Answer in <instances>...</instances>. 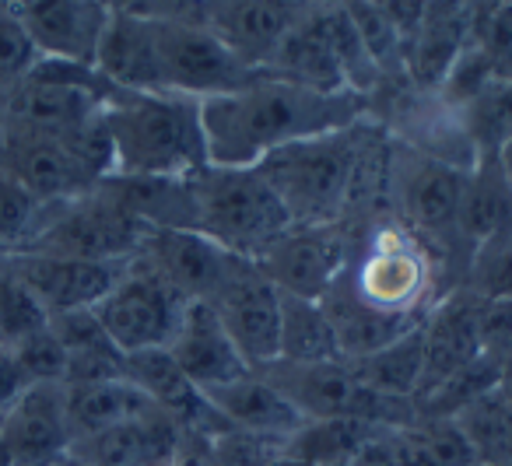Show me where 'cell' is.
Segmentation results:
<instances>
[{"instance_id": "obj_1", "label": "cell", "mask_w": 512, "mask_h": 466, "mask_svg": "<svg viewBox=\"0 0 512 466\" xmlns=\"http://www.w3.org/2000/svg\"><path fill=\"white\" fill-rule=\"evenodd\" d=\"M365 113L369 99L355 92H316L260 74L239 92L200 102V127L207 162L225 169H253L278 148L355 127Z\"/></svg>"}, {"instance_id": "obj_2", "label": "cell", "mask_w": 512, "mask_h": 466, "mask_svg": "<svg viewBox=\"0 0 512 466\" xmlns=\"http://www.w3.org/2000/svg\"><path fill=\"white\" fill-rule=\"evenodd\" d=\"M113 176L186 179L207 169L200 102L172 92H116L106 106Z\"/></svg>"}, {"instance_id": "obj_3", "label": "cell", "mask_w": 512, "mask_h": 466, "mask_svg": "<svg viewBox=\"0 0 512 466\" xmlns=\"http://www.w3.org/2000/svg\"><path fill=\"white\" fill-rule=\"evenodd\" d=\"M365 123V120H362ZM362 123L278 148L253 169L281 200L292 225H337L355 204L369 165Z\"/></svg>"}, {"instance_id": "obj_4", "label": "cell", "mask_w": 512, "mask_h": 466, "mask_svg": "<svg viewBox=\"0 0 512 466\" xmlns=\"http://www.w3.org/2000/svg\"><path fill=\"white\" fill-rule=\"evenodd\" d=\"M190 186L193 218H197L193 232L207 235L235 256L256 260L292 228V218L256 169L207 165L197 176H190Z\"/></svg>"}, {"instance_id": "obj_5", "label": "cell", "mask_w": 512, "mask_h": 466, "mask_svg": "<svg viewBox=\"0 0 512 466\" xmlns=\"http://www.w3.org/2000/svg\"><path fill=\"white\" fill-rule=\"evenodd\" d=\"M116 92L120 88L109 85L95 67L43 57L32 67L29 78L11 88V130L39 137H67L85 123L99 120Z\"/></svg>"}, {"instance_id": "obj_6", "label": "cell", "mask_w": 512, "mask_h": 466, "mask_svg": "<svg viewBox=\"0 0 512 466\" xmlns=\"http://www.w3.org/2000/svg\"><path fill=\"white\" fill-rule=\"evenodd\" d=\"M432 249L400 221L372 228L355 260L344 267V281L372 309L397 316H425L432 309Z\"/></svg>"}, {"instance_id": "obj_7", "label": "cell", "mask_w": 512, "mask_h": 466, "mask_svg": "<svg viewBox=\"0 0 512 466\" xmlns=\"http://www.w3.org/2000/svg\"><path fill=\"white\" fill-rule=\"evenodd\" d=\"M50 218L43 214L36 235L18 253H53L78 256V260L127 263L141 249L148 225L127 211L116 197H109L102 186L81 193L74 200L50 204Z\"/></svg>"}, {"instance_id": "obj_8", "label": "cell", "mask_w": 512, "mask_h": 466, "mask_svg": "<svg viewBox=\"0 0 512 466\" xmlns=\"http://www.w3.org/2000/svg\"><path fill=\"white\" fill-rule=\"evenodd\" d=\"M463 169L428 158L407 144L393 141L386 155V193H390L397 218L411 228L428 249L449 246L460 239V197Z\"/></svg>"}, {"instance_id": "obj_9", "label": "cell", "mask_w": 512, "mask_h": 466, "mask_svg": "<svg viewBox=\"0 0 512 466\" xmlns=\"http://www.w3.org/2000/svg\"><path fill=\"white\" fill-rule=\"evenodd\" d=\"M162 88L186 99H218L253 85L264 71L246 67L200 18H155Z\"/></svg>"}, {"instance_id": "obj_10", "label": "cell", "mask_w": 512, "mask_h": 466, "mask_svg": "<svg viewBox=\"0 0 512 466\" xmlns=\"http://www.w3.org/2000/svg\"><path fill=\"white\" fill-rule=\"evenodd\" d=\"M183 312L186 298L165 277H158L141 256H130L120 281L95 305V316L123 354L169 347Z\"/></svg>"}, {"instance_id": "obj_11", "label": "cell", "mask_w": 512, "mask_h": 466, "mask_svg": "<svg viewBox=\"0 0 512 466\" xmlns=\"http://www.w3.org/2000/svg\"><path fill=\"white\" fill-rule=\"evenodd\" d=\"M211 305L218 312L221 326L228 330L232 344L246 358V365L264 368L278 361L281 347V291L274 281L256 267L249 256H235L225 281L211 295Z\"/></svg>"}, {"instance_id": "obj_12", "label": "cell", "mask_w": 512, "mask_h": 466, "mask_svg": "<svg viewBox=\"0 0 512 466\" xmlns=\"http://www.w3.org/2000/svg\"><path fill=\"white\" fill-rule=\"evenodd\" d=\"M348 260L351 239L344 232V221H337V225H292L256 256V267L285 295L320 302L330 284L344 274Z\"/></svg>"}, {"instance_id": "obj_13", "label": "cell", "mask_w": 512, "mask_h": 466, "mask_svg": "<svg viewBox=\"0 0 512 466\" xmlns=\"http://www.w3.org/2000/svg\"><path fill=\"white\" fill-rule=\"evenodd\" d=\"M39 57L95 67V53L113 18L109 0H11Z\"/></svg>"}, {"instance_id": "obj_14", "label": "cell", "mask_w": 512, "mask_h": 466, "mask_svg": "<svg viewBox=\"0 0 512 466\" xmlns=\"http://www.w3.org/2000/svg\"><path fill=\"white\" fill-rule=\"evenodd\" d=\"M302 11L306 0H200V22L253 71L271 64Z\"/></svg>"}, {"instance_id": "obj_15", "label": "cell", "mask_w": 512, "mask_h": 466, "mask_svg": "<svg viewBox=\"0 0 512 466\" xmlns=\"http://www.w3.org/2000/svg\"><path fill=\"white\" fill-rule=\"evenodd\" d=\"M0 435L15 466H53L71 452L64 382H32L15 403L0 414Z\"/></svg>"}, {"instance_id": "obj_16", "label": "cell", "mask_w": 512, "mask_h": 466, "mask_svg": "<svg viewBox=\"0 0 512 466\" xmlns=\"http://www.w3.org/2000/svg\"><path fill=\"white\" fill-rule=\"evenodd\" d=\"M134 256H141L158 277H165L186 302H211L235 260V253L193 228H148Z\"/></svg>"}, {"instance_id": "obj_17", "label": "cell", "mask_w": 512, "mask_h": 466, "mask_svg": "<svg viewBox=\"0 0 512 466\" xmlns=\"http://www.w3.org/2000/svg\"><path fill=\"white\" fill-rule=\"evenodd\" d=\"M8 267L32 288L50 316L74 309H95L120 281L127 263L78 260V256L53 253H11Z\"/></svg>"}, {"instance_id": "obj_18", "label": "cell", "mask_w": 512, "mask_h": 466, "mask_svg": "<svg viewBox=\"0 0 512 466\" xmlns=\"http://www.w3.org/2000/svg\"><path fill=\"white\" fill-rule=\"evenodd\" d=\"M477 316H481V302L467 288H453L432 302L425 323H421L425 361H421V382L418 393H414V403L432 393V389H439L463 365L481 358Z\"/></svg>"}, {"instance_id": "obj_19", "label": "cell", "mask_w": 512, "mask_h": 466, "mask_svg": "<svg viewBox=\"0 0 512 466\" xmlns=\"http://www.w3.org/2000/svg\"><path fill=\"white\" fill-rule=\"evenodd\" d=\"M193 438L162 410L123 421L99 435L78 438L71 456L85 459L88 466H176L186 456Z\"/></svg>"}, {"instance_id": "obj_20", "label": "cell", "mask_w": 512, "mask_h": 466, "mask_svg": "<svg viewBox=\"0 0 512 466\" xmlns=\"http://www.w3.org/2000/svg\"><path fill=\"white\" fill-rule=\"evenodd\" d=\"M4 176L22 183L43 204H60L74 200L81 193L95 190L99 179L78 162L64 137H39V134H18L11 130L4 144Z\"/></svg>"}, {"instance_id": "obj_21", "label": "cell", "mask_w": 512, "mask_h": 466, "mask_svg": "<svg viewBox=\"0 0 512 466\" xmlns=\"http://www.w3.org/2000/svg\"><path fill=\"white\" fill-rule=\"evenodd\" d=\"M169 354L200 393L253 372L246 365V358L239 354V347L232 344L228 330L221 326L218 312L207 302H186V312L179 319V330L169 344Z\"/></svg>"}, {"instance_id": "obj_22", "label": "cell", "mask_w": 512, "mask_h": 466, "mask_svg": "<svg viewBox=\"0 0 512 466\" xmlns=\"http://www.w3.org/2000/svg\"><path fill=\"white\" fill-rule=\"evenodd\" d=\"M95 71L123 92H165L158 67L155 18L113 8L106 36L95 53Z\"/></svg>"}, {"instance_id": "obj_23", "label": "cell", "mask_w": 512, "mask_h": 466, "mask_svg": "<svg viewBox=\"0 0 512 466\" xmlns=\"http://www.w3.org/2000/svg\"><path fill=\"white\" fill-rule=\"evenodd\" d=\"M204 396L228 428L274 438V442H288L306 424V417L285 400V393H278L260 372H246L225 386L207 389Z\"/></svg>"}, {"instance_id": "obj_24", "label": "cell", "mask_w": 512, "mask_h": 466, "mask_svg": "<svg viewBox=\"0 0 512 466\" xmlns=\"http://www.w3.org/2000/svg\"><path fill=\"white\" fill-rule=\"evenodd\" d=\"M320 305H323V312H327L330 326H334V337H337V347H341L344 361L365 358V354L393 344V340L411 333L414 326H421V319H425V316H397V312L372 309L369 302H362V298L351 291L344 274L330 284V291L320 298Z\"/></svg>"}, {"instance_id": "obj_25", "label": "cell", "mask_w": 512, "mask_h": 466, "mask_svg": "<svg viewBox=\"0 0 512 466\" xmlns=\"http://www.w3.org/2000/svg\"><path fill=\"white\" fill-rule=\"evenodd\" d=\"M264 74L302 88H316V92H348L334 46H330V36L320 22V8L302 11V18L281 39L278 53L264 67Z\"/></svg>"}, {"instance_id": "obj_26", "label": "cell", "mask_w": 512, "mask_h": 466, "mask_svg": "<svg viewBox=\"0 0 512 466\" xmlns=\"http://www.w3.org/2000/svg\"><path fill=\"white\" fill-rule=\"evenodd\" d=\"M512 228V183L505 179L498 165L495 148H484L481 158L463 176L460 197V239L467 246V256L477 242L488 235L509 232Z\"/></svg>"}, {"instance_id": "obj_27", "label": "cell", "mask_w": 512, "mask_h": 466, "mask_svg": "<svg viewBox=\"0 0 512 466\" xmlns=\"http://www.w3.org/2000/svg\"><path fill=\"white\" fill-rule=\"evenodd\" d=\"M50 330L67 354V386H74V382L120 379L123 375V351L113 344V337L99 323L95 309H74L50 316Z\"/></svg>"}, {"instance_id": "obj_28", "label": "cell", "mask_w": 512, "mask_h": 466, "mask_svg": "<svg viewBox=\"0 0 512 466\" xmlns=\"http://www.w3.org/2000/svg\"><path fill=\"white\" fill-rule=\"evenodd\" d=\"M67 386V382H64ZM158 410L148 396L127 379H102V382H74L67 386V421H71L74 442L88 435H99L106 428H116L123 421ZM71 442V445H74Z\"/></svg>"}, {"instance_id": "obj_29", "label": "cell", "mask_w": 512, "mask_h": 466, "mask_svg": "<svg viewBox=\"0 0 512 466\" xmlns=\"http://www.w3.org/2000/svg\"><path fill=\"white\" fill-rule=\"evenodd\" d=\"M379 428L355 417H330V421H306L285 442V459L309 466H351L372 442Z\"/></svg>"}, {"instance_id": "obj_30", "label": "cell", "mask_w": 512, "mask_h": 466, "mask_svg": "<svg viewBox=\"0 0 512 466\" xmlns=\"http://www.w3.org/2000/svg\"><path fill=\"white\" fill-rule=\"evenodd\" d=\"M421 323H425V319H421ZM421 361H425L421 326H414L411 333L397 337L393 344L379 347V351L365 354V358L348 361V365L362 386L376 389V393H386V396H400V400H414L418 382H421Z\"/></svg>"}, {"instance_id": "obj_31", "label": "cell", "mask_w": 512, "mask_h": 466, "mask_svg": "<svg viewBox=\"0 0 512 466\" xmlns=\"http://www.w3.org/2000/svg\"><path fill=\"white\" fill-rule=\"evenodd\" d=\"M278 361H299V365H313V361H341V347H337L334 326H330L327 312L313 298H295L281 291V347Z\"/></svg>"}, {"instance_id": "obj_32", "label": "cell", "mask_w": 512, "mask_h": 466, "mask_svg": "<svg viewBox=\"0 0 512 466\" xmlns=\"http://www.w3.org/2000/svg\"><path fill=\"white\" fill-rule=\"evenodd\" d=\"M449 421L460 428L474 463H509L512 459V403L498 389H488Z\"/></svg>"}, {"instance_id": "obj_33", "label": "cell", "mask_w": 512, "mask_h": 466, "mask_svg": "<svg viewBox=\"0 0 512 466\" xmlns=\"http://www.w3.org/2000/svg\"><path fill=\"white\" fill-rule=\"evenodd\" d=\"M477 302H505L512 298V228L477 242L463 267V284Z\"/></svg>"}, {"instance_id": "obj_34", "label": "cell", "mask_w": 512, "mask_h": 466, "mask_svg": "<svg viewBox=\"0 0 512 466\" xmlns=\"http://www.w3.org/2000/svg\"><path fill=\"white\" fill-rule=\"evenodd\" d=\"M341 8L348 11L351 25H355L358 39L365 43L369 57L376 60L379 74H383V78H393V74L400 78V74H404L407 78V64H404L407 43L397 32V25L376 8V0H341Z\"/></svg>"}, {"instance_id": "obj_35", "label": "cell", "mask_w": 512, "mask_h": 466, "mask_svg": "<svg viewBox=\"0 0 512 466\" xmlns=\"http://www.w3.org/2000/svg\"><path fill=\"white\" fill-rule=\"evenodd\" d=\"M50 326V312L46 305L32 295V288L4 263L0 267V344L15 347L25 337L46 330Z\"/></svg>"}, {"instance_id": "obj_36", "label": "cell", "mask_w": 512, "mask_h": 466, "mask_svg": "<svg viewBox=\"0 0 512 466\" xmlns=\"http://www.w3.org/2000/svg\"><path fill=\"white\" fill-rule=\"evenodd\" d=\"M46 207L50 204L36 200L22 183H15L11 176L0 172V242L4 246H11L18 253L36 235Z\"/></svg>"}, {"instance_id": "obj_37", "label": "cell", "mask_w": 512, "mask_h": 466, "mask_svg": "<svg viewBox=\"0 0 512 466\" xmlns=\"http://www.w3.org/2000/svg\"><path fill=\"white\" fill-rule=\"evenodd\" d=\"M39 60L43 57H39L32 36L25 32L22 18L15 15L11 0H4V4H0V85L15 88L18 81L29 78Z\"/></svg>"}, {"instance_id": "obj_38", "label": "cell", "mask_w": 512, "mask_h": 466, "mask_svg": "<svg viewBox=\"0 0 512 466\" xmlns=\"http://www.w3.org/2000/svg\"><path fill=\"white\" fill-rule=\"evenodd\" d=\"M11 354H15V361L22 365L29 386L32 382H64L67 354H64V347H60V340L53 337L50 326L32 333V337H25L22 344H15Z\"/></svg>"}, {"instance_id": "obj_39", "label": "cell", "mask_w": 512, "mask_h": 466, "mask_svg": "<svg viewBox=\"0 0 512 466\" xmlns=\"http://www.w3.org/2000/svg\"><path fill=\"white\" fill-rule=\"evenodd\" d=\"M477 337H481V354H488L495 365L512 361V298H505V302H481Z\"/></svg>"}, {"instance_id": "obj_40", "label": "cell", "mask_w": 512, "mask_h": 466, "mask_svg": "<svg viewBox=\"0 0 512 466\" xmlns=\"http://www.w3.org/2000/svg\"><path fill=\"white\" fill-rule=\"evenodd\" d=\"M477 25H481L477 43L488 50V57L495 60L505 74H512V0L502 4V8H495L491 15H484Z\"/></svg>"}, {"instance_id": "obj_41", "label": "cell", "mask_w": 512, "mask_h": 466, "mask_svg": "<svg viewBox=\"0 0 512 466\" xmlns=\"http://www.w3.org/2000/svg\"><path fill=\"white\" fill-rule=\"evenodd\" d=\"M25 386H29V379H25L22 365L15 361L11 347L0 344V414H4V410H8L18 396H22Z\"/></svg>"}, {"instance_id": "obj_42", "label": "cell", "mask_w": 512, "mask_h": 466, "mask_svg": "<svg viewBox=\"0 0 512 466\" xmlns=\"http://www.w3.org/2000/svg\"><path fill=\"white\" fill-rule=\"evenodd\" d=\"M495 155H498V165H502V172H505V179L512 183V130L502 137V144L495 148Z\"/></svg>"}, {"instance_id": "obj_43", "label": "cell", "mask_w": 512, "mask_h": 466, "mask_svg": "<svg viewBox=\"0 0 512 466\" xmlns=\"http://www.w3.org/2000/svg\"><path fill=\"white\" fill-rule=\"evenodd\" d=\"M495 389L505 396V400L512 403V361H505V365H498V382H495Z\"/></svg>"}, {"instance_id": "obj_44", "label": "cell", "mask_w": 512, "mask_h": 466, "mask_svg": "<svg viewBox=\"0 0 512 466\" xmlns=\"http://www.w3.org/2000/svg\"><path fill=\"white\" fill-rule=\"evenodd\" d=\"M502 4H509V0H470V11H474V25L481 22L484 15H491L495 8H502Z\"/></svg>"}, {"instance_id": "obj_45", "label": "cell", "mask_w": 512, "mask_h": 466, "mask_svg": "<svg viewBox=\"0 0 512 466\" xmlns=\"http://www.w3.org/2000/svg\"><path fill=\"white\" fill-rule=\"evenodd\" d=\"M0 466H15V459H11L8 445H4V435H0Z\"/></svg>"}, {"instance_id": "obj_46", "label": "cell", "mask_w": 512, "mask_h": 466, "mask_svg": "<svg viewBox=\"0 0 512 466\" xmlns=\"http://www.w3.org/2000/svg\"><path fill=\"white\" fill-rule=\"evenodd\" d=\"M53 466H88V463H85V459H78V456H71V452H67V456L57 459Z\"/></svg>"}, {"instance_id": "obj_47", "label": "cell", "mask_w": 512, "mask_h": 466, "mask_svg": "<svg viewBox=\"0 0 512 466\" xmlns=\"http://www.w3.org/2000/svg\"><path fill=\"white\" fill-rule=\"evenodd\" d=\"M11 253H15V249H11V246H4V242H0V267H4V263L11 260Z\"/></svg>"}, {"instance_id": "obj_48", "label": "cell", "mask_w": 512, "mask_h": 466, "mask_svg": "<svg viewBox=\"0 0 512 466\" xmlns=\"http://www.w3.org/2000/svg\"><path fill=\"white\" fill-rule=\"evenodd\" d=\"M474 466H512V459L509 463H474Z\"/></svg>"}]
</instances>
